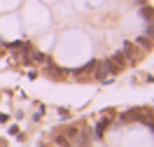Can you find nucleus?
Wrapping results in <instances>:
<instances>
[{
	"label": "nucleus",
	"instance_id": "1",
	"mask_svg": "<svg viewBox=\"0 0 154 147\" xmlns=\"http://www.w3.org/2000/svg\"><path fill=\"white\" fill-rule=\"evenodd\" d=\"M107 66H110V72H119V70L126 68V56L124 54H115L112 59H107Z\"/></svg>",
	"mask_w": 154,
	"mask_h": 147
},
{
	"label": "nucleus",
	"instance_id": "2",
	"mask_svg": "<svg viewBox=\"0 0 154 147\" xmlns=\"http://www.w3.org/2000/svg\"><path fill=\"white\" fill-rule=\"evenodd\" d=\"M94 66H96V79H100V82H103V79H107L110 75H112V72H110V66H107V61H100V63L96 61Z\"/></svg>",
	"mask_w": 154,
	"mask_h": 147
},
{
	"label": "nucleus",
	"instance_id": "3",
	"mask_svg": "<svg viewBox=\"0 0 154 147\" xmlns=\"http://www.w3.org/2000/svg\"><path fill=\"white\" fill-rule=\"evenodd\" d=\"M122 121H145V115L140 110H128L122 115Z\"/></svg>",
	"mask_w": 154,
	"mask_h": 147
},
{
	"label": "nucleus",
	"instance_id": "4",
	"mask_svg": "<svg viewBox=\"0 0 154 147\" xmlns=\"http://www.w3.org/2000/svg\"><path fill=\"white\" fill-rule=\"evenodd\" d=\"M107 124H110V119H107V117H100V119H98V124H96V136H103V131L107 128Z\"/></svg>",
	"mask_w": 154,
	"mask_h": 147
},
{
	"label": "nucleus",
	"instance_id": "5",
	"mask_svg": "<svg viewBox=\"0 0 154 147\" xmlns=\"http://www.w3.org/2000/svg\"><path fill=\"white\" fill-rule=\"evenodd\" d=\"M135 44H138V47H143V49H149V47H152V42H149L147 38H138V40H135Z\"/></svg>",
	"mask_w": 154,
	"mask_h": 147
}]
</instances>
